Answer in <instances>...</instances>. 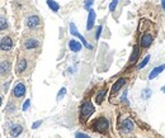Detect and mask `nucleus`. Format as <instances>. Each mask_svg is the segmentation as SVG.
<instances>
[{"label":"nucleus","instance_id":"nucleus-13","mask_svg":"<svg viewBox=\"0 0 165 138\" xmlns=\"http://www.w3.org/2000/svg\"><path fill=\"white\" fill-rule=\"evenodd\" d=\"M89 14H88V22H87V31H91L93 27L95 24V18H97V14L93 9H89Z\"/></svg>","mask_w":165,"mask_h":138},{"label":"nucleus","instance_id":"nucleus-30","mask_svg":"<svg viewBox=\"0 0 165 138\" xmlns=\"http://www.w3.org/2000/svg\"><path fill=\"white\" fill-rule=\"evenodd\" d=\"M29 105H31V100H29V99L24 101V104H23V110H24V112H25V110H28Z\"/></svg>","mask_w":165,"mask_h":138},{"label":"nucleus","instance_id":"nucleus-29","mask_svg":"<svg viewBox=\"0 0 165 138\" xmlns=\"http://www.w3.org/2000/svg\"><path fill=\"white\" fill-rule=\"evenodd\" d=\"M117 2H112L111 4H109V11H114L116 10V8H117Z\"/></svg>","mask_w":165,"mask_h":138},{"label":"nucleus","instance_id":"nucleus-26","mask_svg":"<svg viewBox=\"0 0 165 138\" xmlns=\"http://www.w3.org/2000/svg\"><path fill=\"white\" fill-rule=\"evenodd\" d=\"M65 94H66V89H65V88L60 89V91H59V94H57V100H61L64 96H65Z\"/></svg>","mask_w":165,"mask_h":138},{"label":"nucleus","instance_id":"nucleus-9","mask_svg":"<svg viewBox=\"0 0 165 138\" xmlns=\"http://www.w3.org/2000/svg\"><path fill=\"white\" fill-rule=\"evenodd\" d=\"M70 33H71L73 36L78 37V38H79V41L81 42V45L84 46L85 48H88V50H93V46H91L90 43H88V41H87L84 37H82V36L78 32V29H76V27H75V24H74V23H71V24H70Z\"/></svg>","mask_w":165,"mask_h":138},{"label":"nucleus","instance_id":"nucleus-22","mask_svg":"<svg viewBox=\"0 0 165 138\" xmlns=\"http://www.w3.org/2000/svg\"><path fill=\"white\" fill-rule=\"evenodd\" d=\"M151 95H153V91H151V89H144L142 90V94H141V98L144 100H147L151 98Z\"/></svg>","mask_w":165,"mask_h":138},{"label":"nucleus","instance_id":"nucleus-31","mask_svg":"<svg viewBox=\"0 0 165 138\" xmlns=\"http://www.w3.org/2000/svg\"><path fill=\"white\" fill-rule=\"evenodd\" d=\"M41 124H42V120H37V122H34V123L32 124V128H33V129H37V128L41 126Z\"/></svg>","mask_w":165,"mask_h":138},{"label":"nucleus","instance_id":"nucleus-7","mask_svg":"<svg viewBox=\"0 0 165 138\" xmlns=\"http://www.w3.org/2000/svg\"><path fill=\"white\" fill-rule=\"evenodd\" d=\"M8 128H9V133H10L11 138H18L23 133V126H22V124H19V123H11V122H9Z\"/></svg>","mask_w":165,"mask_h":138},{"label":"nucleus","instance_id":"nucleus-35","mask_svg":"<svg viewBox=\"0 0 165 138\" xmlns=\"http://www.w3.org/2000/svg\"><path fill=\"white\" fill-rule=\"evenodd\" d=\"M161 91H163V93H165V86H163V88H161Z\"/></svg>","mask_w":165,"mask_h":138},{"label":"nucleus","instance_id":"nucleus-28","mask_svg":"<svg viewBox=\"0 0 165 138\" xmlns=\"http://www.w3.org/2000/svg\"><path fill=\"white\" fill-rule=\"evenodd\" d=\"M102 29H103L102 25H99L98 28H97V33H95V39H99V37H100V34H102Z\"/></svg>","mask_w":165,"mask_h":138},{"label":"nucleus","instance_id":"nucleus-14","mask_svg":"<svg viewBox=\"0 0 165 138\" xmlns=\"http://www.w3.org/2000/svg\"><path fill=\"white\" fill-rule=\"evenodd\" d=\"M126 82H127V80L126 79H123V77H121V79H118L114 84H113V86H112V94H117L123 86L126 85Z\"/></svg>","mask_w":165,"mask_h":138},{"label":"nucleus","instance_id":"nucleus-15","mask_svg":"<svg viewBox=\"0 0 165 138\" xmlns=\"http://www.w3.org/2000/svg\"><path fill=\"white\" fill-rule=\"evenodd\" d=\"M81 42L80 41H76V39H70L69 41V48H70L71 52H80L81 51Z\"/></svg>","mask_w":165,"mask_h":138},{"label":"nucleus","instance_id":"nucleus-8","mask_svg":"<svg viewBox=\"0 0 165 138\" xmlns=\"http://www.w3.org/2000/svg\"><path fill=\"white\" fill-rule=\"evenodd\" d=\"M13 46H14V41H13V38L10 36H4L0 39V51L9 52V51H11Z\"/></svg>","mask_w":165,"mask_h":138},{"label":"nucleus","instance_id":"nucleus-20","mask_svg":"<svg viewBox=\"0 0 165 138\" xmlns=\"http://www.w3.org/2000/svg\"><path fill=\"white\" fill-rule=\"evenodd\" d=\"M8 27H9V24H8V19H7L4 15H2V17H0V32L7 31V29H8Z\"/></svg>","mask_w":165,"mask_h":138},{"label":"nucleus","instance_id":"nucleus-32","mask_svg":"<svg viewBox=\"0 0 165 138\" xmlns=\"http://www.w3.org/2000/svg\"><path fill=\"white\" fill-rule=\"evenodd\" d=\"M126 98H127V90H126V91H123V94H122V96H121V100L127 103V99H126Z\"/></svg>","mask_w":165,"mask_h":138},{"label":"nucleus","instance_id":"nucleus-3","mask_svg":"<svg viewBox=\"0 0 165 138\" xmlns=\"http://www.w3.org/2000/svg\"><path fill=\"white\" fill-rule=\"evenodd\" d=\"M108 128H109V122H108V119H105L104 117H100V118L95 119V120L93 122V129L97 131V132H99V133L107 132Z\"/></svg>","mask_w":165,"mask_h":138},{"label":"nucleus","instance_id":"nucleus-11","mask_svg":"<svg viewBox=\"0 0 165 138\" xmlns=\"http://www.w3.org/2000/svg\"><path fill=\"white\" fill-rule=\"evenodd\" d=\"M135 129V123L131 120V119H125L121 124V132L123 134H128V133H132Z\"/></svg>","mask_w":165,"mask_h":138},{"label":"nucleus","instance_id":"nucleus-19","mask_svg":"<svg viewBox=\"0 0 165 138\" xmlns=\"http://www.w3.org/2000/svg\"><path fill=\"white\" fill-rule=\"evenodd\" d=\"M47 5H48V8L53 11V13H57L59 10H60V4L59 3H56V2H53V0H47Z\"/></svg>","mask_w":165,"mask_h":138},{"label":"nucleus","instance_id":"nucleus-1","mask_svg":"<svg viewBox=\"0 0 165 138\" xmlns=\"http://www.w3.org/2000/svg\"><path fill=\"white\" fill-rule=\"evenodd\" d=\"M94 105L90 100H87L81 104V108H80V120L81 122H87L89 119V117L94 113Z\"/></svg>","mask_w":165,"mask_h":138},{"label":"nucleus","instance_id":"nucleus-23","mask_svg":"<svg viewBox=\"0 0 165 138\" xmlns=\"http://www.w3.org/2000/svg\"><path fill=\"white\" fill-rule=\"evenodd\" d=\"M150 58H151V56H150V54H147V56L139 63V65H137V68H139V70H141V68H144L149 62H150Z\"/></svg>","mask_w":165,"mask_h":138},{"label":"nucleus","instance_id":"nucleus-36","mask_svg":"<svg viewBox=\"0 0 165 138\" xmlns=\"http://www.w3.org/2000/svg\"><path fill=\"white\" fill-rule=\"evenodd\" d=\"M112 2H117V3H118V0H112Z\"/></svg>","mask_w":165,"mask_h":138},{"label":"nucleus","instance_id":"nucleus-21","mask_svg":"<svg viewBox=\"0 0 165 138\" xmlns=\"http://www.w3.org/2000/svg\"><path fill=\"white\" fill-rule=\"evenodd\" d=\"M16 110H17V105L13 103V101H9L8 105H7V108H5V112L8 114H11V113H16Z\"/></svg>","mask_w":165,"mask_h":138},{"label":"nucleus","instance_id":"nucleus-6","mask_svg":"<svg viewBox=\"0 0 165 138\" xmlns=\"http://www.w3.org/2000/svg\"><path fill=\"white\" fill-rule=\"evenodd\" d=\"M11 72V62L10 60H2L0 61V79H5Z\"/></svg>","mask_w":165,"mask_h":138},{"label":"nucleus","instance_id":"nucleus-24","mask_svg":"<svg viewBox=\"0 0 165 138\" xmlns=\"http://www.w3.org/2000/svg\"><path fill=\"white\" fill-rule=\"evenodd\" d=\"M94 4V0H85V3H84V8L85 10H89L91 9V5Z\"/></svg>","mask_w":165,"mask_h":138},{"label":"nucleus","instance_id":"nucleus-33","mask_svg":"<svg viewBox=\"0 0 165 138\" xmlns=\"http://www.w3.org/2000/svg\"><path fill=\"white\" fill-rule=\"evenodd\" d=\"M161 6H163V9L165 10V0H161Z\"/></svg>","mask_w":165,"mask_h":138},{"label":"nucleus","instance_id":"nucleus-34","mask_svg":"<svg viewBox=\"0 0 165 138\" xmlns=\"http://www.w3.org/2000/svg\"><path fill=\"white\" fill-rule=\"evenodd\" d=\"M2 104H3V96L0 95V106H2Z\"/></svg>","mask_w":165,"mask_h":138},{"label":"nucleus","instance_id":"nucleus-25","mask_svg":"<svg viewBox=\"0 0 165 138\" xmlns=\"http://www.w3.org/2000/svg\"><path fill=\"white\" fill-rule=\"evenodd\" d=\"M9 86H10V81H5L4 84H3V86H2V93H7L8 91V89H9Z\"/></svg>","mask_w":165,"mask_h":138},{"label":"nucleus","instance_id":"nucleus-18","mask_svg":"<svg viewBox=\"0 0 165 138\" xmlns=\"http://www.w3.org/2000/svg\"><path fill=\"white\" fill-rule=\"evenodd\" d=\"M139 54H140V48H139V46H135L133 51H132V54L130 57V63H135L137 61V58H139Z\"/></svg>","mask_w":165,"mask_h":138},{"label":"nucleus","instance_id":"nucleus-2","mask_svg":"<svg viewBox=\"0 0 165 138\" xmlns=\"http://www.w3.org/2000/svg\"><path fill=\"white\" fill-rule=\"evenodd\" d=\"M24 24H25V27H27V28H28L29 31H36L37 28H39V27H41V24H42V20H41L39 15H37V14H31V15H28V17L25 18Z\"/></svg>","mask_w":165,"mask_h":138},{"label":"nucleus","instance_id":"nucleus-27","mask_svg":"<svg viewBox=\"0 0 165 138\" xmlns=\"http://www.w3.org/2000/svg\"><path fill=\"white\" fill-rule=\"evenodd\" d=\"M75 138H90L88 134L85 133H82V132H76L75 133Z\"/></svg>","mask_w":165,"mask_h":138},{"label":"nucleus","instance_id":"nucleus-10","mask_svg":"<svg viewBox=\"0 0 165 138\" xmlns=\"http://www.w3.org/2000/svg\"><path fill=\"white\" fill-rule=\"evenodd\" d=\"M27 68H28V60L25 57H19L18 62H17V66H16V72L17 75H22L27 71Z\"/></svg>","mask_w":165,"mask_h":138},{"label":"nucleus","instance_id":"nucleus-12","mask_svg":"<svg viewBox=\"0 0 165 138\" xmlns=\"http://www.w3.org/2000/svg\"><path fill=\"white\" fill-rule=\"evenodd\" d=\"M153 42H154L153 36H151L150 33H145V34L141 37V39H140V46H141L142 48H149L151 45H153Z\"/></svg>","mask_w":165,"mask_h":138},{"label":"nucleus","instance_id":"nucleus-4","mask_svg":"<svg viewBox=\"0 0 165 138\" xmlns=\"http://www.w3.org/2000/svg\"><path fill=\"white\" fill-rule=\"evenodd\" d=\"M27 93V88H25V84L23 81H18L17 84L14 85V88H13L11 90V98L14 99H22L23 96L25 95Z\"/></svg>","mask_w":165,"mask_h":138},{"label":"nucleus","instance_id":"nucleus-17","mask_svg":"<svg viewBox=\"0 0 165 138\" xmlns=\"http://www.w3.org/2000/svg\"><path fill=\"white\" fill-rule=\"evenodd\" d=\"M105 95H107V90H105V89L99 90L98 94L95 95V103H97V104H102L103 100L105 99Z\"/></svg>","mask_w":165,"mask_h":138},{"label":"nucleus","instance_id":"nucleus-5","mask_svg":"<svg viewBox=\"0 0 165 138\" xmlns=\"http://www.w3.org/2000/svg\"><path fill=\"white\" fill-rule=\"evenodd\" d=\"M41 46V41L38 38H34V37H28L23 39V48L25 51H33L36 48H38Z\"/></svg>","mask_w":165,"mask_h":138},{"label":"nucleus","instance_id":"nucleus-16","mask_svg":"<svg viewBox=\"0 0 165 138\" xmlns=\"http://www.w3.org/2000/svg\"><path fill=\"white\" fill-rule=\"evenodd\" d=\"M164 70H165V63H163V65H160V66H156L155 68H153V71L149 74V80L155 79V77L159 76Z\"/></svg>","mask_w":165,"mask_h":138}]
</instances>
